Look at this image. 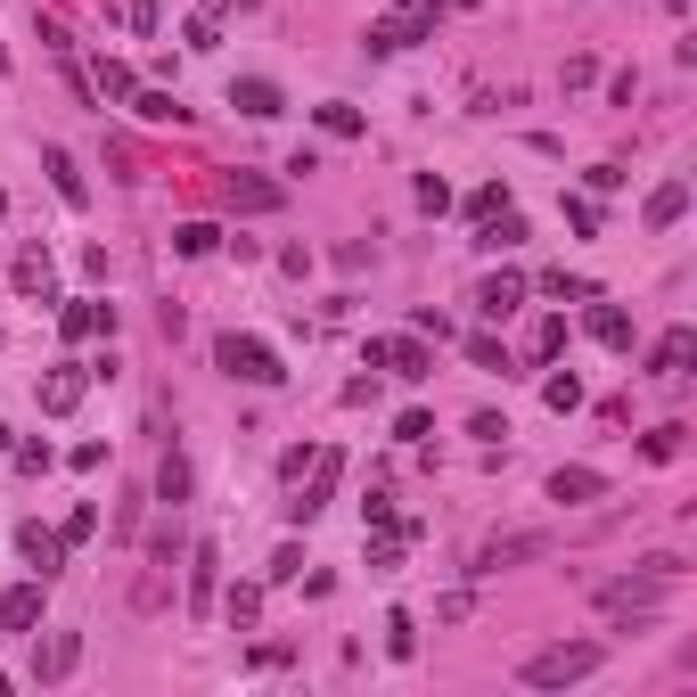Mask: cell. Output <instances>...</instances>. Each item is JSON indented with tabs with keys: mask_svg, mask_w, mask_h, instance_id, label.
Masks as SVG:
<instances>
[{
	"mask_svg": "<svg viewBox=\"0 0 697 697\" xmlns=\"http://www.w3.org/2000/svg\"><path fill=\"white\" fill-rule=\"evenodd\" d=\"M599 665H607V640H558V648H534L517 665V681L525 689H566V681H590Z\"/></svg>",
	"mask_w": 697,
	"mask_h": 697,
	"instance_id": "6da1fadb",
	"label": "cell"
},
{
	"mask_svg": "<svg viewBox=\"0 0 697 697\" xmlns=\"http://www.w3.org/2000/svg\"><path fill=\"white\" fill-rule=\"evenodd\" d=\"M214 362H222L230 377H246V386H280V377H287V370H280V353H271L263 336H239V329H230L222 345H214Z\"/></svg>",
	"mask_w": 697,
	"mask_h": 697,
	"instance_id": "7a4b0ae2",
	"label": "cell"
},
{
	"mask_svg": "<svg viewBox=\"0 0 697 697\" xmlns=\"http://www.w3.org/2000/svg\"><path fill=\"white\" fill-rule=\"evenodd\" d=\"M435 17H443V0H418L411 17H386V26H370L362 50H370V58H394V50H411L418 33H435Z\"/></svg>",
	"mask_w": 697,
	"mask_h": 697,
	"instance_id": "3957f363",
	"label": "cell"
},
{
	"mask_svg": "<svg viewBox=\"0 0 697 697\" xmlns=\"http://www.w3.org/2000/svg\"><path fill=\"white\" fill-rule=\"evenodd\" d=\"M558 534H493L484 550L468 558V575H501V566H525V558H550Z\"/></svg>",
	"mask_w": 697,
	"mask_h": 697,
	"instance_id": "277c9868",
	"label": "cell"
},
{
	"mask_svg": "<svg viewBox=\"0 0 697 697\" xmlns=\"http://www.w3.org/2000/svg\"><path fill=\"white\" fill-rule=\"evenodd\" d=\"M181 558H189V616H214V590H222L214 566H222V550H214V542H198V550H181Z\"/></svg>",
	"mask_w": 697,
	"mask_h": 697,
	"instance_id": "5b68a950",
	"label": "cell"
},
{
	"mask_svg": "<svg viewBox=\"0 0 697 697\" xmlns=\"http://www.w3.org/2000/svg\"><path fill=\"white\" fill-rule=\"evenodd\" d=\"M222 205H230V214H271V205H280V181H255V173H222Z\"/></svg>",
	"mask_w": 697,
	"mask_h": 697,
	"instance_id": "8992f818",
	"label": "cell"
},
{
	"mask_svg": "<svg viewBox=\"0 0 697 697\" xmlns=\"http://www.w3.org/2000/svg\"><path fill=\"white\" fill-rule=\"evenodd\" d=\"M17 550H26V566L41 583L58 575V566H67V534H41V525H17Z\"/></svg>",
	"mask_w": 697,
	"mask_h": 697,
	"instance_id": "52a82bcc",
	"label": "cell"
},
{
	"mask_svg": "<svg viewBox=\"0 0 697 697\" xmlns=\"http://www.w3.org/2000/svg\"><path fill=\"white\" fill-rule=\"evenodd\" d=\"M230 108H239V115H255V123H271V115H280V108H287V99H280V82H263V74H246V82H230Z\"/></svg>",
	"mask_w": 697,
	"mask_h": 697,
	"instance_id": "ba28073f",
	"label": "cell"
},
{
	"mask_svg": "<svg viewBox=\"0 0 697 697\" xmlns=\"http://www.w3.org/2000/svg\"><path fill=\"white\" fill-rule=\"evenodd\" d=\"M517 304H525V280H517V271H493V280L476 287V312H484V321H509Z\"/></svg>",
	"mask_w": 697,
	"mask_h": 697,
	"instance_id": "9c48e42d",
	"label": "cell"
},
{
	"mask_svg": "<svg viewBox=\"0 0 697 697\" xmlns=\"http://www.w3.org/2000/svg\"><path fill=\"white\" fill-rule=\"evenodd\" d=\"M329 493H336V452H312V493H304V501H287V517H295V525L321 517V509H329Z\"/></svg>",
	"mask_w": 697,
	"mask_h": 697,
	"instance_id": "30bf717a",
	"label": "cell"
},
{
	"mask_svg": "<svg viewBox=\"0 0 697 697\" xmlns=\"http://www.w3.org/2000/svg\"><path fill=\"white\" fill-rule=\"evenodd\" d=\"M689 362H697V329H665L657 353H648V370H657V377H681Z\"/></svg>",
	"mask_w": 697,
	"mask_h": 697,
	"instance_id": "8fae6325",
	"label": "cell"
},
{
	"mask_svg": "<svg viewBox=\"0 0 697 697\" xmlns=\"http://www.w3.org/2000/svg\"><path fill=\"white\" fill-rule=\"evenodd\" d=\"M74 665H82V632H58V640L33 657V681H67Z\"/></svg>",
	"mask_w": 697,
	"mask_h": 697,
	"instance_id": "7c38bea8",
	"label": "cell"
},
{
	"mask_svg": "<svg viewBox=\"0 0 697 697\" xmlns=\"http://www.w3.org/2000/svg\"><path fill=\"white\" fill-rule=\"evenodd\" d=\"M370 362H394V377H427L435 353L418 345V336H394V345H370Z\"/></svg>",
	"mask_w": 697,
	"mask_h": 697,
	"instance_id": "4fadbf2b",
	"label": "cell"
},
{
	"mask_svg": "<svg viewBox=\"0 0 697 697\" xmlns=\"http://www.w3.org/2000/svg\"><path fill=\"white\" fill-rule=\"evenodd\" d=\"M41 590H50V583H17L9 599H0V624H9V632H33V624H41Z\"/></svg>",
	"mask_w": 697,
	"mask_h": 697,
	"instance_id": "5bb4252c",
	"label": "cell"
},
{
	"mask_svg": "<svg viewBox=\"0 0 697 697\" xmlns=\"http://www.w3.org/2000/svg\"><path fill=\"white\" fill-rule=\"evenodd\" d=\"M607 476L599 468H550V501H599Z\"/></svg>",
	"mask_w": 697,
	"mask_h": 697,
	"instance_id": "9a60e30c",
	"label": "cell"
},
{
	"mask_svg": "<svg viewBox=\"0 0 697 697\" xmlns=\"http://www.w3.org/2000/svg\"><path fill=\"white\" fill-rule=\"evenodd\" d=\"M82 403V370H50V377H41V411H50V418H67Z\"/></svg>",
	"mask_w": 697,
	"mask_h": 697,
	"instance_id": "2e32d148",
	"label": "cell"
},
{
	"mask_svg": "<svg viewBox=\"0 0 697 697\" xmlns=\"http://www.w3.org/2000/svg\"><path fill=\"white\" fill-rule=\"evenodd\" d=\"M41 173L58 181V198H67V205H82V198H91V189H82V173H74V156H67V148H41Z\"/></svg>",
	"mask_w": 697,
	"mask_h": 697,
	"instance_id": "e0dca14e",
	"label": "cell"
},
{
	"mask_svg": "<svg viewBox=\"0 0 697 697\" xmlns=\"http://www.w3.org/2000/svg\"><path fill=\"white\" fill-rule=\"evenodd\" d=\"M681 214H689V181H665L657 198H648V230H673Z\"/></svg>",
	"mask_w": 697,
	"mask_h": 697,
	"instance_id": "ac0fdd59",
	"label": "cell"
},
{
	"mask_svg": "<svg viewBox=\"0 0 697 697\" xmlns=\"http://www.w3.org/2000/svg\"><path fill=\"white\" fill-rule=\"evenodd\" d=\"M156 501H173V509L189 501V459H181V452H164V459H156Z\"/></svg>",
	"mask_w": 697,
	"mask_h": 697,
	"instance_id": "d6986e66",
	"label": "cell"
},
{
	"mask_svg": "<svg viewBox=\"0 0 697 697\" xmlns=\"http://www.w3.org/2000/svg\"><path fill=\"white\" fill-rule=\"evenodd\" d=\"M164 599H173V575H164V566H148V575L132 583V607H140V616H156Z\"/></svg>",
	"mask_w": 697,
	"mask_h": 697,
	"instance_id": "ffe728a7",
	"label": "cell"
},
{
	"mask_svg": "<svg viewBox=\"0 0 697 697\" xmlns=\"http://www.w3.org/2000/svg\"><path fill=\"white\" fill-rule=\"evenodd\" d=\"M189 550V534L181 525H156V534H148V566H164V575H173V558Z\"/></svg>",
	"mask_w": 697,
	"mask_h": 697,
	"instance_id": "44dd1931",
	"label": "cell"
},
{
	"mask_svg": "<svg viewBox=\"0 0 697 697\" xmlns=\"http://www.w3.org/2000/svg\"><path fill=\"white\" fill-rule=\"evenodd\" d=\"M590 336H599V345H616V353H624V345H632V321H624L616 304H599V312H590Z\"/></svg>",
	"mask_w": 697,
	"mask_h": 697,
	"instance_id": "7402d4cb",
	"label": "cell"
},
{
	"mask_svg": "<svg viewBox=\"0 0 697 697\" xmlns=\"http://www.w3.org/2000/svg\"><path fill=\"white\" fill-rule=\"evenodd\" d=\"M386 657H403V665L418 657V624L403 616V607H394V616H386Z\"/></svg>",
	"mask_w": 697,
	"mask_h": 697,
	"instance_id": "603a6c76",
	"label": "cell"
},
{
	"mask_svg": "<svg viewBox=\"0 0 697 697\" xmlns=\"http://www.w3.org/2000/svg\"><path fill=\"white\" fill-rule=\"evenodd\" d=\"M173 246H181V255H214L222 230H214V222H181V230H173Z\"/></svg>",
	"mask_w": 697,
	"mask_h": 697,
	"instance_id": "cb8c5ba5",
	"label": "cell"
},
{
	"mask_svg": "<svg viewBox=\"0 0 697 697\" xmlns=\"http://www.w3.org/2000/svg\"><path fill=\"white\" fill-rule=\"evenodd\" d=\"M312 115H321V132H329V140H353V132H362V115H353L345 99H329V108H312Z\"/></svg>",
	"mask_w": 697,
	"mask_h": 697,
	"instance_id": "d4e9b609",
	"label": "cell"
},
{
	"mask_svg": "<svg viewBox=\"0 0 697 697\" xmlns=\"http://www.w3.org/2000/svg\"><path fill=\"white\" fill-rule=\"evenodd\" d=\"M681 452H689V427H681V418H665V427L648 435V459H681Z\"/></svg>",
	"mask_w": 697,
	"mask_h": 697,
	"instance_id": "484cf974",
	"label": "cell"
},
{
	"mask_svg": "<svg viewBox=\"0 0 697 697\" xmlns=\"http://www.w3.org/2000/svg\"><path fill=\"white\" fill-rule=\"evenodd\" d=\"M9 280H17V295H41V287H50V255H17Z\"/></svg>",
	"mask_w": 697,
	"mask_h": 697,
	"instance_id": "4316f807",
	"label": "cell"
},
{
	"mask_svg": "<svg viewBox=\"0 0 697 697\" xmlns=\"http://www.w3.org/2000/svg\"><path fill=\"white\" fill-rule=\"evenodd\" d=\"M132 108H140L148 123H189V108H181V99H164V91H140Z\"/></svg>",
	"mask_w": 697,
	"mask_h": 697,
	"instance_id": "83f0119b",
	"label": "cell"
},
{
	"mask_svg": "<svg viewBox=\"0 0 697 697\" xmlns=\"http://www.w3.org/2000/svg\"><path fill=\"white\" fill-rule=\"evenodd\" d=\"M108 321H115V312H108V304H74V312H67V336H99V329H108Z\"/></svg>",
	"mask_w": 697,
	"mask_h": 697,
	"instance_id": "f1b7e54d",
	"label": "cell"
},
{
	"mask_svg": "<svg viewBox=\"0 0 697 697\" xmlns=\"http://www.w3.org/2000/svg\"><path fill=\"white\" fill-rule=\"evenodd\" d=\"M468 362H476V370H493V377H509V353H501L493 336H468Z\"/></svg>",
	"mask_w": 697,
	"mask_h": 697,
	"instance_id": "f546056e",
	"label": "cell"
},
{
	"mask_svg": "<svg viewBox=\"0 0 697 697\" xmlns=\"http://www.w3.org/2000/svg\"><path fill=\"white\" fill-rule=\"evenodd\" d=\"M99 91H108V99H132V67H115V58H99Z\"/></svg>",
	"mask_w": 697,
	"mask_h": 697,
	"instance_id": "4dcf8cb0",
	"label": "cell"
},
{
	"mask_svg": "<svg viewBox=\"0 0 697 697\" xmlns=\"http://www.w3.org/2000/svg\"><path fill=\"white\" fill-rule=\"evenodd\" d=\"M550 353H566V321H542L534 329V362H550Z\"/></svg>",
	"mask_w": 697,
	"mask_h": 697,
	"instance_id": "1f68e13d",
	"label": "cell"
},
{
	"mask_svg": "<svg viewBox=\"0 0 697 697\" xmlns=\"http://www.w3.org/2000/svg\"><path fill=\"white\" fill-rule=\"evenodd\" d=\"M255 607H263V590H255V583L230 590V624H255Z\"/></svg>",
	"mask_w": 697,
	"mask_h": 697,
	"instance_id": "d6a6232c",
	"label": "cell"
},
{
	"mask_svg": "<svg viewBox=\"0 0 697 697\" xmlns=\"http://www.w3.org/2000/svg\"><path fill=\"white\" fill-rule=\"evenodd\" d=\"M542 403H550V411H575L583 386H575V377H550V386H542Z\"/></svg>",
	"mask_w": 697,
	"mask_h": 697,
	"instance_id": "836d02e7",
	"label": "cell"
},
{
	"mask_svg": "<svg viewBox=\"0 0 697 697\" xmlns=\"http://www.w3.org/2000/svg\"><path fill=\"white\" fill-rule=\"evenodd\" d=\"M418 205H427V214H443V205H452V181H435V173H418Z\"/></svg>",
	"mask_w": 697,
	"mask_h": 697,
	"instance_id": "e575fe53",
	"label": "cell"
},
{
	"mask_svg": "<svg viewBox=\"0 0 697 697\" xmlns=\"http://www.w3.org/2000/svg\"><path fill=\"white\" fill-rule=\"evenodd\" d=\"M468 205H476V214H484V222H493V214H509V189H501V181H493V189H476V198H468Z\"/></svg>",
	"mask_w": 697,
	"mask_h": 697,
	"instance_id": "d590c367",
	"label": "cell"
},
{
	"mask_svg": "<svg viewBox=\"0 0 697 697\" xmlns=\"http://www.w3.org/2000/svg\"><path fill=\"white\" fill-rule=\"evenodd\" d=\"M0 214H9V198H0Z\"/></svg>",
	"mask_w": 697,
	"mask_h": 697,
	"instance_id": "8d00e7d4",
	"label": "cell"
},
{
	"mask_svg": "<svg viewBox=\"0 0 697 697\" xmlns=\"http://www.w3.org/2000/svg\"><path fill=\"white\" fill-rule=\"evenodd\" d=\"M403 9H418V0H403Z\"/></svg>",
	"mask_w": 697,
	"mask_h": 697,
	"instance_id": "74e56055",
	"label": "cell"
}]
</instances>
